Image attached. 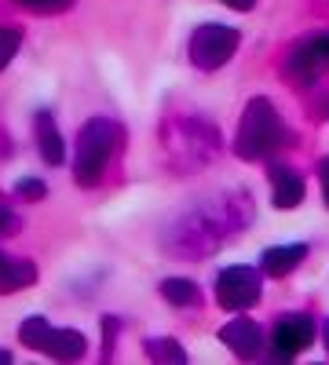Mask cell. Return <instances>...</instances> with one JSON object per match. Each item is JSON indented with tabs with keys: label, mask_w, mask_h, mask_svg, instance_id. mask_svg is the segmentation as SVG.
<instances>
[{
	"label": "cell",
	"mask_w": 329,
	"mask_h": 365,
	"mask_svg": "<svg viewBox=\"0 0 329 365\" xmlns=\"http://www.w3.org/2000/svg\"><path fill=\"white\" fill-rule=\"evenodd\" d=\"M285 139H289V128H285L282 113L275 110V103L263 96L249 99L238 135H234V154L246 161H260V158H271Z\"/></svg>",
	"instance_id": "1"
},
{
	"label": "cell",
	"mask_w": 329,
	"mask_h": 365,
	"mask_svg": "<svg viewBox=\"0 0 329 365\" xmlns=\"http://www.w3.org/2000/svg\"><path fill=\"white\" fill-rule=\"evenodd\" d=\"M125 139V128L110 117H92L81 125V135H77V161H74V179L77 187H96L103 179L113 150L121 146Z\"/></svg>",
	"instance_id": "2"
},
{
	"label": "cell",
	"mask_w": 329,
	"mask_h": 365,
	"mask_svg": "<svg viewBox=\"0 0 329 365\" xmlns=\"http://www.w3.org/2000/svg\"><path fill=\"white\" fill-rule=\"evenodd\" d=\"M19 340L29 347V351H41L55 361H77L84 358L88 351V340H84V332L77 329H55L48 318L34 314V318H26L19 325Z\"/></svg>",
	"instance_id": "3"
},
{
	"label": "cell",
	"mask_w": 329,
	"mask_h": 365,
	"mask_svg": "<svg viewBox=\"0 0 329 365\" xmlns=\"http://www.w3.org/2000/svg\"><path fill=\"white\" fill-rule=\"evenodd\" d=\"M238 29L234 26H220V22H208L198 26L191 34V63L198 70H220L223 63H231V55L238 51Z\"/></svg>",
	"instance_id": "4"
},
{
	"label": "cell",
	"mask_w": 329,
	"mask_h": 365,
	"mask_svg": "<svg viewBox=\"0 0 329 365\" xmlns=\"http://www.w3.org/2000/svg\"><path fill=\"white\" fill-rule=\"evenodd\" d=\"M260 270L256 267H227L220 270V278H216V299H220V307L231 311V314H242V311H253L256 303H260Z\"/></svg>",
	"instance_id": "5"
},
{
	"label": "cell",
	"mask_w": 329,
	"mask_h": 365,
	"mask_svg": "<svg viewBox=\"0 0 329 365\" xmlns=\"http://www.w3.org/2000/svg\"><path fill=\"white\" fill-rule=\"evenodd\" d=\"M315 332H318V325H315L311 314H289V318H282L275 325V332H271V354L278 361L296 358L300 351H308L315 344Z\"/></svg>",
	"instance_id": "6"
},
{
	"label": "cell",
	"mask_w": 329,
	"mask_h": 365,
	"mask_svg": "<svg viewBox=\"0 0 329 365\" xmlns=\"http://www.w3.org/2000/svg\"><path fill=\"white\" fill-rule=\"evenodd\" d=\"M285 70L300 81V84H308V81H315L318 73H325V70H329V34H315V37H308V41L296 44V48L289 51Z\"/></svg>",
	"instance_id": "7"
},
{
	"label": "cell",
	"mask_w": 329,
	"mask_h": 365,
	"mask_svg": "<svg viewBox=\"0 0 329 365\" xmlns=\"http://www.w3.org/2000/svg\"><path fill=\"white\" fill-rule=\"evenodd\" d=\"M220 340L238 354V358H256L260 351H263V332H260V325L242 311L238 318H231L223 329H220Z\"/></svg>",
	"instance_id": "8"
},
{
	"label": "cell",
	"mask_w": 329,
	"mask_h": 365,
	"mask_svg": "<svg viewBox=\"0 0 329 365\" xmlns=\"http://www.w3.org/2000/svg\"><path fill=\"white\" fill-rule=\"evenodd\" d=\"M34 135H37V150L44 165H63L66 158V146H63V135H59V125L48 110H37L34 113Z\"/></svg>",
	"instance_id": "9"
},
{
	"label": "cell",
	"mask_w": 329,
	"mask_h": 365,
	"mask_svg": "<svg viewBox=\"0 0 329 365\" xmlns=\"http://www.w3.org/2000/svg\"><path fill=\"white\" fill-rule=\"evenodd\" d=\"M267 175H271V201H275V208H296L304 201V179L296 175L293 168L271 165Z\"/></svg>",
	"instance_id": "10"
},
{
	"label": "cell",
	"mask_w": 329,
	"mask_h": 365,
	"mask_svg": "<svg viewBox=\"0 0 329 365\" xmlns=\"http://www.w3.org/2000/svg\"><path fill=\"white\" fill-rule=\"evenodd\" d=\"M304 256H308V245H275V249H267L263 256H260V267H263V274H271V278H285L289 270H296L304 263Z\"/></svg>",
	"instance_id": "11"
},
{
	"label": "cell",
	"mask_w": 329,
	"mask_h": 365,
	"mask_svg": "<svg viewBox=\"0 0 329 365\" xmlns=\"http://www.w3.org/2000/svg\"><path fill=\"white\" fill-rule=\"evenodd\" d=\"M37 285V267L29 259H8L0 252V292H22Z\"/></svg>",
	"instance_id": "12"
},
{
	"label": "cell",
	"mask_w": 329,
	"mask_h": 365,
	"mask_svg": "<svg viewBox=\"0 0 329 365\" xmlns=\"http://www.w3.org/2000/svg\"><path fill=\"white\" fill-rule=\"evenodd\" d=\"M161 296L172 303V307H194V303L201 299V289L187 278H165L161 282Z\"/></svg>",
	"instance_id": "13"
},
{
	"label": "cell",
	"mask_w": 329,
	"mask_h": 365,
	"mask_svg": "<svg viewBox=\"0 0 329 365\" xmlns=\"http://www.w3.org/2000/svg\"><path fill=\"white\" fill-rule=\"evenodd\" d=\"M146 354H151L154 361H187V351L176 340H151L146 344Z\"/></svg>",
	"instance_id": "14"
},
{
	"label": "cell",
	"mask_w": 329,
	"mask_h": 365,
	"mask_svg": "<svg viewBox=\"0 0 329 365\" xmlns=\"http://www.w3.org/2000/svg\"><path fill=\"white\" fill-rule=\"evenodd\" d=\"M19 44H22V34H19V29H0V70H4L11 58H15Z\"/></svg>",
	"instance_id": "15"
},
{
	"label": "cell",
	"mask_w": 329,
	"mask_h": 365,
	"mask_svg": "<svg viewBox=\"0 0 329 365\" xmlns=\"http://www.w3.org/2000/svg\"><path fill=\"white\" fill-rule=\"evenodd\" d=\"M15 4L26 11H37V15H55V11H66L74 0H15Z\"/></svg>",
	"instance_id": "16"
},
{
	"label": "cell",
	"mask_w": 329,
	"mask_h": 365,
	"mask_svg": "<svg viewBox=\"0 0 329 365\" xmlns=\"http://www.w3.org/2000/svg\"><path fill=\"white\" fill-rule=\"evenodd\" d=\"M15 194H19L22 201H41V197L48 194V187H44L41 179H19V182H15Z\"/></svg>",
	"instance_id": "17"
},
{
	"label": "cell",
	"mask_w": 329,
	"mask_h": 365,
	"mask_svg": "<svg viewBox=\"0 0 329 365\" xmlns=\"http://www.w3.org/2000/svg\"><path fill=\"white\" fill-rule=\"evenodd\" d=\"M15 230H19V216H15L11 208L0 205V237H11Z\"/></svg>",
	"instance_id": "18"
},
{
	"label": "cell",
	"mask_w": 329,
	"mask_h": 365,
	"mask_svg": "<svg viewBox=\"0 0 329 365\" xmlns=\"http://www.w3.org/2000/svg\"><path fill=\"white\" fill-rule=\"evenodd\" d=\"M318 175H322V197H325V205H329V158L318 165Z\"/></svg>",
	"instance_id": "19"
},
{
	"label": "cell",
	"mask_w": 329,
	"mask_h": 365,
	"mask_svg": "<svg viewBox=\"0 0 329 365\" xmlns=\"http://www.w3.org/2000/svg\"><path fill=\"white\" fill-rule=\"evenodd\" d=\"M220 4H227V8H234V11H253L256 0H220Z\"/></svg>",
	"instance_id": "20"
},
{
	"label": "cell",
	"mask_w": 329,
	"mask_h": 365,
	"mask_svg": "<svg viewBox=\"0 0 329 365\" xmlns=\"http://www.w3.org/2000/svg\"><path fill=\"white\" fill-rule=\"evenodd\" d=\"M318 113H322V117H325V120H329V96H325V99H322V103H318Z\"/></svg>",
	"instance_id": "21"
},
{
	"label": "cell",
	"mask_w": 329,
	"mask_h": 365,
	"mask_svg": "<svg viewBox=\"0 0 329 365\" xmlns=\"http://www.w3.org/2000/svg\"><path fill=\"white\" fill-rule=\"evenodd\" d=\"M322 344H325V351H329V322L322 325Z\"/></svg>",
	"instance_id": "22"
},
{
	"label": "cell",
	"mask_w": 329,
	"mask_h": 365,
	"mask_svg": "<svg viewBox=\"0 0 329 365\" xmlns=\"http://www.w3.org/2000/svg\"><path fill=\"white\" fill-rule=\"evenodd\" d=\"M8 361H11V354H8V351H0V365H8Z\"/></svg>",
	"instance_id": "23"
}]
</instances>
